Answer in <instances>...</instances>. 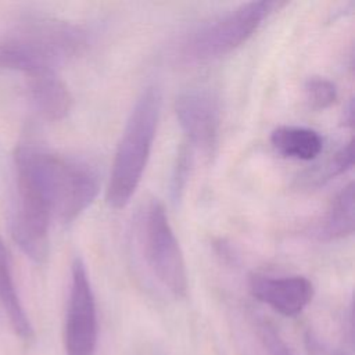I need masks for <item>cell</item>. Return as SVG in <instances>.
<instances>
[{
	"mask_svg": "<svg viewBox=\"0 0 355 355\" xmlns=\"http://www.w3.org/2000/svg\"><path fill=\"white\" fill-rule=\"evenodd\" d=\"M273 6L269 1H247L200 24L182 42V60L201 64L234 51L258 31Z\"/></svg>",
	"mask_w": 355,
	"mask_h": 355,
	"instance_id": "4",
	"label": "cell"
},
{
	"mask_svg": "<svg viewBox=\"0 0 355 355\" xmlns=\"http://www.w3.org/2000/svg\"><path fill=\"white\" fill-rule=\"evenodd\" d=\"M354 233V183L345 184L330 201L316 227V237L323 241L340 240Z\"/></svg>",
	"mask_w": 355,
	"mask_h": 355,
	"instance_id": "12",
	"label": "cell"
},
{
	"mask_svg": "<svg viewBox=\"0 0 355 355\" xmlns=\"http://www.w3.org/2000/svg\"><path fill=\"white\" fill-rule=\"evenodd\" d=\"M270 143L280 155L298 161H312L323 150L322 136L304 126H277L270 133Z\"/></svg>",
	"mask_w": 355,
	"mask_h": 355,
	"instance_id": "10",
	"label": "cell"
},
{
	"mask_svg": "<svg viewBox=\"0 0 355 355\" xmlns=\"http://www.w3.org/2000/svg\"><path fill=\"white\" fill-rule=\"evenodd\" d=\"M175 114L189 147L212 155L216 151L220 132V110L216 96L204 87L186 89L175 100Z\"/></svg>",
	"mask_w": 355,
	"mask_h": 355,
	"instance_id": "7",
	"label": "cell"
},
{
	"mask_svg": "<svg viewBox=\"0 0 355 355\" xmlns=\"http://www.w3.org/2000/svg\"><path fill=\"white\" fill-rule=\"evenodd\" d=\"M343 121H344L345 126H352V123H354V101L352 100H349L347 107L344 108Z\"/></svg>",
	"mask_w": 355,
	"mask_h": 355,
	"instance_id": "18",
	"label": "cell"
},
{
	"mask_svg": "<svg viewBox=\"0 0 355 355\" xmlns=\"http://www.w3.org/2000/svg\"><path fill=\"white\" fill-rule=\"evenodd\" d=\"M261 338L269 352V355H294L284 341L279 337L276 330L269 324L263 323L261 326Z\"/></svg>",
	"mask_w": 355,
	"mask_h": 355,
	"instance_id": "16",
	"label": "cell"
},
{
	"mask_svg": "<svg viewBox=\"0 0 355 355\" xmlns=\"http://www.w3.org/2000/svg\"><path fill=\"white\" fill-rule=\"evenodd\" d=\"M17 207L12 218L50 227L51 219L71 223L97 197L100 184L86 162L62 157L39 144L22 143L14 151Z\"/></svg>",
	"mask_w": 355,
	"mask_h": 355,
	"instance_id": "1",
	"label": "cell"
},
{
	"mask_svg": "<svg viewBox=\"0 0 355 355\" xmlns=\"http://www.w3.org/2000/svg\"><path fill=\"white\" fill-rule=\"evenodd\" d=\"M305 101L311 110L322 111L337 100L336 85L322 76H312L304 85Z\"/></svg>",
	"mask_w": 355,
	"mask_h": 355,
	"instance_id": "14",
	"label": "cell"
},
{
	"mask_svg": "<svg viewBox=\"0 0 355 355\" xmlns=\"http://www.w3.org/2000/svg\"><path fill=\"white\" fill-rule=\"evenodd\" d=\"M135 229L140 251L153 275L175 297H184L186 262L164 205L155 198L146 201L136 214Z\"/></svg>",
	"mask_w": 355,
	"mask_h": 355,
	"instance_id": "5",
	"label": "cell"
},
{
	"mask_svg": "<svg viewBox=\"0 0 355 355\" xmlns=\"http://www.w3.org/2000/svg\"><path fill=\"white\" fill-rule=\"evenodd\" d=\"M352 165H354V140L349 139L324 161L305 171L300 176L301 186L318 187L320 184H324L330 179H334L336 176L349 171Z\"/></svg>",
	"mask_w": 355,
	"mask_h": 355,
	"instance_id": "13",
	"label": "cell"
},
{
	"mask_svg": "<svg viewBox=\"0 0 355 355\" xmlns=\"http://www.w3.org/2000/svg\"><path fill=\"white\" fill-rule=\"evenodd\" d=\"M305 343L309 355H351L345 349H331L326 344H323L316 336L308 333L305 336Z\"/></svg>",
	"mask_w": 355,
	"mask_h": 355,
	"instance_id": "17",
	"label": "cell"
},
{
	"mask_svg": "<svg viewBox=\"0 0 355 355\" xmlns=\"http://www.w3.org/2000/svg\"><path fill=\"white\" fill-rule=\"evenodd\" d=\"M191 148L189 146H183L178 154L176 158V165L173 168V175H172V197L175 201H179L183 196L186 183H187V178L190 175V169H191Z\"/></svg>",
	"mask_w": 355,
	"mask_h": 355,
	"instance_id": "15",
	"label": "cell"
},
{
	"mask_svg": "<svg viewBox=\"0 0 355 355\" xmlns=\"http://www.w3.org/2000/svg\"><path fill=\"white\" fill-rule=\"evenodd\" d=\"M28 76V92L36 111L47 121L64 119L72 108V96L57 71H37Z\"/></svg>",
	"mask_w": 355,
	"mask_h": 355,
	"instance_id": "9",
	"label": "cell"
},
{
	"mask_svg": "<svg viewBox=\"0 0 355 355\" xmlns=\"http://www.w3.org/2000/svg\"><path fill=\"white\" fill-rule=\"evenodd\" d=\"M0 304L7 313L8 322L14 330V333L22 340H31L33 337L32 323L25 312V308L18 295L8 251L0 237Z\"/></svg>",
	"mask_w": 355,
	"mask_h": 355,
	"instance_id": "11",
	"label": "cell"
},
{
	"mask_svg": "<svg viewBox=\"0 0 355 355\" xmlns=\"http://www.w3.org/2000/svg\"><path fill=\"white\" fill-rule=\"evenodd\" d=\"M250 291L261 302L283 316L300 315L313 297V286L304 276H269L255 273L250 277Z\"/></svg>",
	"mask_w": 355,
	"mask_h": 355,
	"instance_id": "8",
	"label": "cell"
},
{
	"mask_svg": "<svg viewBox=\"0 0 355 355\" xmlns=\"http://www.w3.org/2000/svg\"><path fill=\"white\" fill-rule=\"evenodd\" d=\"M87 46V31L78 24L47 15L28 17L0 40V68L25 75L57 71Z\"/></svg>",
	"mask_w": 355,
	"mask_h": 355,
	"instance_id": "2",
	"label": "cell"
},
{
	"mask_svg": "<svg viewBox=\"0 0 355 355\" xmlns=\"http://www.w3.org/2000/svg\"><path fill=\"white\" fill-rule=\"evenodd\" d=\"M161 92L146 87L129 114L116 146L105 189V202L114 209L126 207L148 162L161 112Z\"/></svg>",
	"mask_w": 355,
	"mask_h": 355,
	"instance_id": "3",
	"label": "cell"
},
{
	"mask_svg": "<svg viewBox=\"0 0 355 355\" xmlns=\"http://www.w3.org/2000/svg\"><path fill=\"white\" fill-rule=\"evenodd\" d=\"M97 345V311L93 288L80 258L71 268V284L64 326L67 355H93Z\"/></svg>",
	"mask_w": 355,
	"mask_h": 355,
	"instance_id": "6",
	"label": "cell"
}]
</instances>
